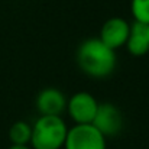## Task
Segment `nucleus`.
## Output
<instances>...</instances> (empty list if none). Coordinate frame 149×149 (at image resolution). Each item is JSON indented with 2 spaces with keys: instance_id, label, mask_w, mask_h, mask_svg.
Wrapping results in <instances>:
<instances>
[{
  "instance_id": "nucleus-1",
  "label": "nucleus",
  "mask_w": 149,
  "mask_h": 149,
  "mask_svg": "<svg viewBox=\"0 0 149 149\" xmlns=\"http://www.w3.org/2000/svg\"><path fill=\"white\" fill-rule=\"evenodd\" d=\"M116 51L110 49L99 38L86 39L77 49L80 70L93 78L109 77L116 68Z\"/></svg>"
},
{
  "instance_id": "nucleus-2",
  "label": "nucleus",
  "mask_w": 149,
  "mask_h": 149,
  "mask_svg": "<svg viewBox=\"0 0 149 149\" xmlns=\"http://www.w3.org/2000/svg\"><path fill=\"white\" fill-rule=\"evenodd\" d=\"M68 127L61 116H39L32 125V149L64 148Z\"/></svg>"
},
{
  "instance_id": "nucleus-3",
  "label": "nucleus",
  "mask_w": 149,
  "mask_h": 149,
  "mask_svg": "<svg viewBox=\"0 0 149 149\" xmlns=\"http://www.w3.org/2000/svg\"><path fill=\"white\" fill-rule=\"evenodd\" d=\"M106 138L93 125H74L67 132L64 149H106Z\"/></svg>"
},
{
  "instance_id": "nucleus-4",
  "label": "nucleus",
  "mask_w": 149,
  "mask_h": 149,
  "mask_svg": "<svg viewBox=\"0 0 149 149\" xmlns=\"http://www.w3.org/2000/svg\"><path fill=\"white\" fill-rule=\"evenodd\" d=\"M99 104L96 97L88 91H78L67 100V111L75 125H91Z\"/></svg>"
},
{
  "instance_id": "nucleus-5",
  "label": "nucleus",
  "mask_w": 149,
  "mask_h": 149,
  "mask_svg": "<svg viewBox=\"0 0 149 149\" xmlns=\"http://www.w3.org/2000/svg\"><path fill=\"white\" fill-rule=\"evenodd\" d=\"M91 125L104 138L116 136L123 129V114L120 109L113 103H100Z\"/></svg>"
},
{
  "instance_id": "nucleus-6",
  "label": "nucleus",
  "mask_w": 149,
  "mask_h": 149,
  "mask_svg": "<svg viewBox=\"0 0 149 149\" xmlns=\"http://www.w3.org/2000/svg\"><path fill=\"white\" fill-rule=\"evenodd\" d=\"M129 31H130V23L127 20H125L123 17L114 16V17L107 19L103 23V26L100 29L99 39L104 45H107L110 49L116 51L126 45Z\"/></svg>"
},
{
  "instance_id": "nucleus-7",
  "label": "nucleus",
  "mask_w": 149,
  "mask_h": 149,
  "mask_svg": "<svg viewBox=\"0 0 149 149\" xmlns=\"http://www.w3.org/2000/svg\"><path fill=\"white\" fill-rule=\"evenodd\" d=\"M36 109L41 116H61L67 110V97L58 88H44L36 96Z\"/></svg>"
},
{
  "instance_id": "nucleus-8",
  "label": "nucleus",
  "mask_w": 149,
  "mask_h": 149,
  "mask_svg": "<svg viewBox=\"0 0 149 149\" xmlns=\"http://www.w3.org/2000/svg\"><path fill=\"white\" fill-rule=\"evenodd\" d=\"M126 48L133 56H143L149 52L148 25L135 22L130 25L129 36L126 41Z\"/></svg>"
},
{
  "instance_id": "nucleus-9",
  "label": "nucleus",
  "mask_w": 149,
  "mask_h": 149,
  "mask_svg": "<svg viewBox=\"0 0 149 149\" xmlns=\"http://www.w3.org/2000/svg\"><path fill=\"white\" fill-rule=\"evenodd\" d=\"M32 138V125L25 120L15 122L9 129V139L12 145H29Z\"/></svg>"
},
{
  "instance_id": "nucleus-10",
  "label": "nucleus",
  "mask_w": 149,
  "mask_h": 149,
  "mask_svg": "<svg viewBox=\"0 0 149 149\" xmlns=\"http://www.w3.org/2000/svg\"><path fill=\"white\" fill-rule=\"evenodd\" d=\"M130 13L135 22L149 25V0H130Z\"/></svg>"
},
{
  "instance_id": "nucleus-11",
  "label": "nucleus",
  "mask_w": 149,
  "mask_h": 149,
  "mask_svg": "<svg viewBox=\"0 0 149 149\" xmlns=\"http://www.w3.org/2000/svg\"><path fill=\"white\" fill-rule=\"evenodd\" d=\"M7 149H32L29 145H12V146H9Z\"/></svg>"
},
{
  "instance_id": "nucleus-12",
  "label": "nucleus",
  "mask_w": 149,
  "mask_h": 149,
  "mask_svg": "<svg viewBox=\"0 0 149 149\" xmlns=\"http://www.w3.org/2000/svg\"><path fill=\"white\" fill-rule=\"evenodd\" d=\"M148 36H149V25H148Z\"/></svg>"
}]
</instances>
